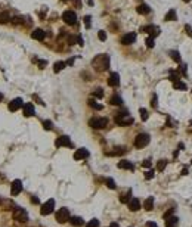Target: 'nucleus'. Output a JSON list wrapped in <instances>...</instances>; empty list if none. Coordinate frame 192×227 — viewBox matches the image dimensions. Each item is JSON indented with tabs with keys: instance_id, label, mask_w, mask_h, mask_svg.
Listing matches in <instances>:
<instances>
[{
	"instance_id": "obj_1",
	"label": "nucleus",
	"mask_w": 192,
	"mask_h": 227,
	"mask_svg": "<svg viewBox=\"0 0 192 227\" xmlns=\"http://www.w3.org/2000/svg\"><path fill=\"white\" fill-rule=\"evenodd\" d=\"M92 65L96 71L102 72L105 70L110 68V56L108 55H98L93 61H92Z\"/></svg>"
},
{
	"instance_id": "obj_2",
	"label": "nucleus",
	"mask_w": 192,
	"mask_h": 227,
	"mask_svg": "<svg viewBox=\"0 0 192 227\" xmlns=\"http://www.w3.org/2000/svg\"><path fill=\"white\" fill-rule=\"evenodd\" d=\"M12 217H13V220H16V221H21V223H25V221H28V214H27V211H25L24 208H21V206H16V208L13 209V212H12Z\"/></svg>"
},
{
	"instance_id": "obj_3",
	"label": "nucleus",
	"mask_w": 192,
	"mask_h": 227,
	"mask_svg": "<svg viewBox=\"0 0 192 227\" xmlns=\"http://www.w3.org/2000/svg\"><path fill=\"white\" fill-rule=\"evenodd\" d=\"M149 140H151L149 134H146V133H141V134H138L136 139H135V146H136L138 149H142V148H145V146L149 143Z\"/></svg>"
},
{
	"instance_id": "obj_4",
	"label": "nucleus",
	"mask_w": 192,
	"mask_h": 227,
	"mask_svg": "<svg viewBox=\"0 0 192 227\" xmlns=\"http://www.w3.org/2000/svg\"><path fill=\"white\" fill-rule=\"evenodd\" d=\"M53 209H55V201H53V199H49V201H46V202L41 205L40 212H41V215H49V214L53 212Z\"/></svg>"
},
{
	"instance_id": "obj_5",
	"label": "nucleus",
	"mask_w": 192,
	"mask_h": 227,
	"mask_svg": "<svg viewBox=\"0 0 192 227\" xmlns=\"http://www.w3.org/2000/svg\"><path fill=\"white\" fill-rule=\"evenodd\" d=\"M68 220H70V209H68V208H61V209H58V212H56V221L61 223V224H64V223H67Z\"/></svg>"
},
{
	"instance_id": "obj_6",
	"label": "nucleus",
	"mask_w": 192,
	"mask_h": 227,
	"mask_svg": "<svg viewBox=\"0 0 192 227\" xmlns=\"http://www.w3.org/2000/svg\"><path fill=\"white\" fill-rule=\"evenodd\" d=\"M115 122L118 124V125H123V127H126V125H130V124H133V118L127 114V115H121V114H118L117 116H115Z\"/></svg>"
},
{
	"instance_id": "obj_7",
	"label": "nucleus",
	"mask_w": 192,
	"mask_h": 227,
	"mask_svg": "<svg viewBox=\"0 0 192 227\" xmlns=\"http://www.w3.org/2000/svg\"><path fill=\"white\" fill-rule=\"evenodd\" d=\"M108 124V119L107 118H92L89 121V125L92 128H105Z\"/></svg>"
},
{
	"instance_id": "obj_8",
	"label": "nucleus",
	"mask_w": 192,
	"mask_h": 227,
	"mask_svg": "<svg viewBox=\"0 0 192 227\" xmlns=\"http://www.w3.org/2000/svg\"><path fill=\"white\" fill-rule=\"evenodd\" d=\"M62 19H64L65 24H68V25H74V24L77 22L76 12H73V10H65V12L62 13Z\"/></svg>"
},
{
	"instance_id": "obj_9",
	"label": "nucleus",
	"mask_w": 192,
	"mask_h": 227,
	"mask_svg": "<svg viewBox=\"0 0 192 227\" xmlns=\"http://www.w3.org/2000/svg\"><path fill=\"white\" fill-rule=\"evenodd\" d=\"M22 106H24V102H22L21 97H16V99H13L12 102H9V111H10V112H15V111L21 109Z\"/></svg>"
},
{
	"instance_id": "obj_10",
	"label": "nucleus",
	"mask_w": 192,
	"mask_h": 227,
	"mask_svg": "<svg viewBox=\"0 0 192 227\" xmlns=\"http://www.w3.org/2000/svg\"><path fill=\"white\" fill-rule=\"evenodd\" d=\"M21 192H22V182L21 180H13L12 182V187H10L12 196H18Z\"/></svg>"
},
{
	"instance_id": "obj_11",
	"label": "nucleus",
	"mask_w": 192,
	"mask_h": 227,
	"mask_svg": "<svg viewBox=\"0 0 192 227\" xmlns=\"http://www.w3.org/2000/svg\"><path fill=\"white\" fill-rule=\"evenodd\" d=\"M135 41H136V34L135 33H129V34H124L121 37V44H124V46L133 44Z\"/></svg>"
},
{
	"instance_id": "obj_12",
	"label": "nucleus",
	"mask_w": 192,
	"mask_h": 227,
	"mask_svg": "<svg viewBox=\"0 0 192 227\" xmlns=\"http://www.w3.org/2000/svg\"><path fill=\"white\" fill-rule=\"evenodd\" d=\"M22 112H24V116H34L36 115V111H34V106L33 103H24L22 106Z\"/></svg>"
},
{
	"instance_id": "obj_13",
	"label": "nucleus",
	"mask_w": 192,
	"mask_h": 227,
	"mask_svg": "<svg viewBox=\"0 0 192 227\" xmlns=\"http://www.w3.org/2000/svg\"><path fill=\"white\" fill-rule=\"evenodd\" d=\"M55 145H56L58 148H62V146H71V140H70L68 136H61V137L56 139Z\"/></svg>"
},
{
	"instance_id": "obj_14",
	"label": "nucleus",
	"mask_w": 192,
	"mask_h": 227,
	"mask_svg": "<svg viewBox=\"0 0 192 227\" xmlns=\"http://www.w3.org/2000/svg\"><path fill=\"white\" fill-rule=\"evenodd\" d=\"M142 31H145V33H149V37H155V36H158L160 34V28L158 27H154V25H148V27H143L142 28Z\"/></svg>"
},
{
	"instance_id": "obj_15",
	"label": "nucleus",
	"mask_w": 192,
	"mask_h": 227,
	"mask_svg": "<svg viewBox=\"0 0 192 227\" xmlns=\"http://www.w3.org/2000/svg\"><path fill=\"white\" fill-rule=\"evenodd\" d=\"M127 205H129V209L130 211H138L139 208H141V202H139V199L138 198H132L129 202H127Z\"/></svg>"
},
{
	"instance_id": "obj_16",
	"label": "nucleus",
	"mask_w": 192,
	"mask_h": 227,
	"mask_svg": "<svg viewBox=\"0 0 192 227\" xmlns=\"http://www.w3.org/2000/svg\"><path fill=\"white\" fill-rule=\"evenodd\" d=\"M87 156H89V151H87V149H84V148L77 149V151L74 152V159H77V161L84 159V158H87Z\"/></svg>"
},
{
	"instance_id": "obj_17",
	"label": "nucleus",
	"mask_w": 192,
	"mask_h": 227,
	"mask_svg": "<svg viewBox=\"0 0 192 227\" xmlns=\"http://www.w3.org/2000/svg\"><path fill=\"white\" fill-rule=\"evenodd\" d=\"M118 84H120V75L117 74V72H113L110 78H108V86H111V87H118Z\"/></svg>"
},
{
	"instance_id": "obj_18",
	"label": "nucleus",
	"mask_w": 192,
	"mask_h": 227,
	"mask_svg": "<svg viewBox=\"0 0 192 227\" xmlns=\"http://www.w3.org/2000/svg\"><path fill=\"white\" fill-rule=\"evenodd\" d=\"M31 37L34 38V40H38V41H41V40H44V37H46V33H44L41 28H36V30L31 33Z\"/></svg>"
},
{
	"instance_id": "obj_19",
	"label": "nucleus",
	"mask_w": 192,
	"mask_h": 227,
	"mask_svg": "<svg viewBox=\"0 0 192 227\" xmlns=\"http://www.w3.org/2000/svg\"><path fill=\"white\" fill-rule=\"evenodd\" d=\"M136 10H138V13H141V15H148V13L151 12L149 6H148V4H145V3L139 4V6L136 7Z\"/></svg>"
},
{
	"instance_id": "obj_20",
	"label": "nucleus",
	"mask_w": 192,
	"mask_h": 227,
	"mask_svg": "<svg viewBox=\"0 0 192 227\" xmlns=\"http://www.w3.org/2000/svg\"><path fill=\"white\" fill-rule=\"evenodd\" d=\"M71 224L74 227H81L84 224V221H83V218L81 217H70V220H68Z\"/></svg>"
},
{
	"instance_id": "obj_21",
	"label": "nucleus",
	"mask_w": 192,
	"mask_h": 227,
	"mask_svg": "<svg viewBox=\"0 0 192 227\" xmlns=\"http://www.w3.org/2000/svg\"><path fill=\"white\" fill-rule=\"evenodd\" d=\"M118 168H121V170H133V164L126 161V159H123V161L118 162Z\"/></svg>"
},
{
	"instance_id": "obj_22",
	"label": "nucleus",
	"mask_w": 192,
	"mask_h": 227,
	"mask_svg": "<svg viewBox=\"0 0 192 227\" xmlns=\"http://www.w3.org/2000/svg\"><path fill=\"white\" fill-rule=\"evenodd\" d=\"M87 103H89V106H90V108H93V109H96V111H101V109L104 108V106H102L101 103H98L95 99H89V100H87Z\"/></svg>"
},
{
	"instance_id": "obj_23",
	"label": "nucleus",
	"mask_w": 192,
	"mask_h": 227,
	"mask_svg": "<svg viewBox=\"0 0 192 227\" xmlns=\"http://www.w3.org/2000/svg\"><path fill=\"white\" fill-rule=\"evenodd\" d=\"M143 208H145L146 211H152V208H154V198H152V196H149V198L145 201Z\"/></svg>"
},
{
	"instance_id": "obj_24",
	"label": "nucleus",
	"mask_w": 192,
	"mask_h": 227,
	"mask_svg": "<svg viewBox=\"0 0 192 227\" xmlns=\"http://www.w3.org/2000/svg\"><path fill=\"white\" fill-rule=\"evenodd\" d=\"M110 103L114 105V106H121V105H123V99H121L120 96H113V97L110 99Z\"/></svg>"
},
{
	"instance_id": "obj_25",
	"label": "nucleus",
	"mask_w": 192,
	"mask_h": 227,
	"mask_svg": "<svg viewBox=\"0 0 192 227\" xmlns=\"http://www.w3.org/2000/svg\"><path fill=\"white\" fill-rule=\"evenodd\" d=\"M177 224V217H168V218H166V226L167 227H174Z\"/></svg>"
},
{
	"instance_id": "obj_26",
	"label": "nucleus",
	"mask_w": 192,
	"mask_h": 227,
	"mask_svg": "<svg viewBox=\"0 0 192 227\" xmlns=\"http://www.w3.org/2000/svg\"><path fill=\"white\" fill-rule=\"evenodd\" d=\"M65 67H67V64L62 62V61H59V62H56V64L53 65V71H55V72H59V71H62Z\"/></svg>"
},
{
	"instance_id": "obj_27",
	"label": "nucleus",
	"mask_w": 192,
	"mask_h": 227,
	"mask_svg": "<svg viewBox=\"0 0 192 227\" xmlns=\"http://www.w3.org/2000/svg\"><path fill=\"white\" fill-rule=\"evenodd\" d=\"M164 19H166V21H174V19H176V10H174V9H170V10L167 12V15H166Z\"/></svg>"
},
{
	"instance_id": "obj_28",
	"label": "nucleus",
	"mask_w": 192,
	"mask_h": 227,
	"mask_svg": "<svg viewBox=\"0 0 192 227\" xmlns=\"http://www.w3.org/2000/svg\"><path fill=\"white\" fill-rule=\"evenodd\" d=\"M166 167H167V161H166V159H160L158 164H157V170H158V171H164Z\"/></svg>"
},
{
	"instance_id": "obj_29",
	"label": "nucleus",
	"mask_w": 192,
	"mask_h": 227,
	"mask_svg": "<svg viewBox=\"0 0 192 227\" xmlns=\"http://www.w3.org/2000/svg\"><path fill=\"white\" fill-rule=\"evenodd\" d=\"M130 195H132V192H130V190H129L127 193H123V195L120 196V201H121L123 204H127V202L132 199V198H130Z\"/></svg>"
},
{
	"instance_id": "obj_30",
	"label": "nucleus",
	"mask_w": 192,
	"mask_h": 227,
	"mask_svg": "<svg viewBox=\"0 0 192 227\" xmlns=\"http://www.w3.org/2000/svg\"><path fill=\"white\" fill-rule=\"evenodd\" d=\"M173 86H174V89H176V90H186V84H185V83H182L180 80H179V81H176Z\"/></svg>"
},
{
	"instance_id": "obj_31",
	"label": "nucleus",
	"mask_w": 192,
	"mask_h": 227,
	"mask_svg": "<svg viewBox=\"0 0 192 227\" xmlns=\"http://www.w3.org/2000/svg\"><path fill=\"white\" fill-rule=\"evenodd\" d=\"M93 96L98 97V99H102V97H104V90H102L101 87L95 89V90H93Z\"/></svg>"
},
{
	"instance_id": "obj_32",
	"label": "nucleus",
	"mask_w": 192,
	"mask_h": 227,
	"mask_svg": "<svg viewBox=\"0 0 192 227\" xmlns=\"http://www.w3.org/2000/svg\"><path fill=\"white\" fill-rule=\"evenodd\" d=\"M170 56H171L173 61L180 62V55H179V52H176V50H170Z\"/></svg>"
},
{
	"instance_id": "obj_33",
	"label": "nucleus",
	"mask_w": 192,
	"mask_h": 227,
	"mask_svg": "<svg viewBox=\"0 0 192 227\" xmlns=\"http://www.w3.org/2000/svg\"><path fill=\"white\" fill-rule=\"evenodd\" d=\"M139 114H141V119H142V121H146V119H148V111H146L145 108H141V109H139Z\"/></svg>"
},
{
	"instance_id": "obj_34",
	"label": "nucleus",
	"mask_w": 192,
	"mask_h": 227,
	"mask_svg": "<svg viewBox=\"0 0 192 227\" xmlns=\"http://www.w3.org/2000/svg\"><path fill=\"white\" fill-rule=\"evenodd\" d=\"M105 183H107V186H108L110 189H113V190L117 187V185H115V182L113 180V179H107V180H105Z\"/></svg>"
},
{
	"instance_id": "obj_35",
	"label": "nucleus",
	"mask_w": 192,
	"mask_h": 227,
	"mask_svg": "<svg viewBox=\"0 0 192 227\" xmlns=\"http://www.w3.org/2000/svg\"><path fill=\"white\" fill-rule=\"evenodd\" d=\"M9 21H10V16H9L7 13H1V15H0V22H1V24L9 22Z\"/></svg>"
},
{
	"instance_id": "obj_36",
	"label": "nucleus",
	"mask_w": 192,
	"mask_h": 227,
	"mask_svg": "<svg viewBox=\"0 0 192 227\" xmlns=\"http://www.w3.org/2000/svg\"><path fill=\"white\" fill-rule=\"evenodd\" d=\"M126 152V148H115L114 152H110L108 155H121V153H124Z\"/></svg>"
},
{
	"instance_id": "obj_37",
	"label": "nucleus",
	"mask_w": 192,
	"mask_h": 227,
	"mask_svg": "<svg viewBox=\"0 0 192 227\" xmlns=\"http://www.w3.org/2000/svg\"><path fill=\"white\" fill-rule=\"evenodd\" d=\"M86 227H99V221H98L96 218H93V220H90V221L86 224Z\"/></svg>"
},
{
	"instance_id": "obj_38",
	"label": "nucleus",
	"mask_w": 192,
	"mask_h": 227,
	"mask_svg": "<svg viewBox=\"0 0 192 227\" xmlns=\"http://www.w3.org/2000/svg\"><path fill=\"white\" fill-rule=\"evenodd\" d=\"M145 43H146V47H149V49H152L154 46H155V43H154V38H152V37H148Z\"/></svg>"
},
{
	"instance_id": "obj_39",
	"label": "nucleus",
	"mask_w": 192,
	"mask_h": 227,
	"mask_svg": "<svg viewBox=\"0 0 192 227\" xmlns=\"http://www.w3.org/2000/svg\"><path fill=\"white\" fill-rule=\"evenodd\" d=\"M43 127H44V130H52V128H53L52 121H44V122H43Z\"/></svg>"
},
{
	"instance_id": "obj_40",
	"label": "nucleus",
	"mask_w": 192,
	"mask_h": 227,
	"mask_svg": "<svg viewBox=\"0 0 192 227\" xmlns=\"http://www.w3.org/2000/svg\"><path fill=\"white\" fill-rule=\"evenodd\" d=\"M173 212H174V208H170V209H168V211H167V212H166V214L163 215V218L166 220V218H168V217H171V215H173Z\"/></svg>"
},
{
	"instance_id": "obj_41",
	"label": "nucleus",
	"mask_w": 192,
	"mask_h": 227,
	"mask_svg": "<svg viewBox=\"0 0 192 227\" xmlns=\"http://www.w3.org/2000/svg\"><path fill=\"white\" fill-rule=\"evenodd\" d=\"M152 177H154V170H148V171L145 173V179H146V180H151Z\"/></svg>"
},
{
	"instance_id": "obj_42",
	"label": "nucleus",
	"mask_w": 192,
	"mask_h": 227,
	"mask_svg": "<svg viewBox=\"0 0 192 227\" xmlns=\"http://www.w3.org/2000/svg\"><path fill=\"white\" fill-rule=\"evenodd\" d=\"M98 37H99V40L105 41V40H107V33H105V31H99V33H98Z\"/></svg>"
},
{
	"instance_id": "obj_43",
	"label": "nucleus",
	"mask_w": 192,
	"mask_h": 227,
	"mask_svg": "<svg viewBox=\"0 0 192 227\" xmlns=\"http://www.w3.org/2000/svg\"><path fill=\"white\" fill-rule=\"evenodd\" d=\"M90 16L87 15V16H84V24H86V28H90Z\"/></svg>"
},
{
	"instance_id": "obj_44",
	"label": "nucleus",
	"mask_w": 192,
	"mask_h": 227,
	"mask_svg": "<svg viewBox=\"0 0 192 227\" xmlns=\"http://www.w3.org/2000/svg\"><path fill=\"white\" fill-rule=\"evenodd\" d=\"M68 43H70V44H76V43H77V37H76V36H70V37H68Z\"/></svg>"
},
{
	"instance_id": "obj_45",
	"label": "nucleus",
	"mask_w": 192,
	"mask_h": 227,
	"mask_svg": "<svg viewBox=\"0 0 192 227\" xmlns=\"http://www.w3.org/2000/svg\"><path fill=\"white\" fill-rule=\"evenodd\" d=\"M145 168H148V167H151V159H145L143 161V164H142Z\"/></svg>"
},
{
	"instance_id": "obj_46",
	"label": "nucleus",
	"mask_w": 192,
	"mask_h": 227,
	"mask_svg": "<svg viewBox=\"0 0 192 227\" xmlns=\"http://www.w3.org/2000/svg\"><path fill=\"white\" fill-rule=\"evenodd\" d=\"M170 80H171L173 83H176V81H179V75H177V74H176V75L171 74V75H170Z\"/></svg>"
},
{
	"instance_id": "obj_47",
	"label": "nucleus",
	"mask_w": 192,
	"mask_h": 227,
	"mask_svg": "<svg viewBox=\"0 0 192 227\" xmlns=\"http://www.w3.org/2000/svg\"><path fill=\"white\" fill-rule=\"evenodd\" d=\"M12 22H13V24H21V22H22V18H18V16H16V18H13Z\"/></svg>"
},
{
	"instance_id": "obj_48",
	"label": "nucleus",
	"mask_w": 192,
	"mask_h": 227,
	"mask_svg": "<svg viewBox=\"0 0 192 227\" xmlns=\"http://www.w3.org/2000/svg\"><path fill=\"white\" fill-rule=\"evenodd\" d=\"M151 105H152L154 108L157 106V96H155V94H154V96H152V100H151Z\"/></svg>"
},
{
	"instance_id": "obj_49",
	"label": "nucleus",
	"mask_w": 192,
	"mask_h": 227,
	"mask_svg": "<svg viewBox=\"0 0 192 227\" xmlns=\"http://www.w3.org/2000/svg\"><path fill=\"white\" fill-rule=\"evenodd\" d=\"M146 227H158V226H157V223H154V221H148V223H146Z\"/></svg>"
},
{
	"instance_id": "obj_50",
	"label": "nucleus",
	"mask_w": 192,
	"mask_h": 227,
	"mask_svg": "<svg viewBox=\"0 0 192 227\" xmlns=\"http://www.w3.org/2000/svg\"><path fill=\"white\" fill-rule=\"evenodd\" d=\"M180 72H182L183 75L186 74V65H182V67H180Z\"/></svg>"
},
{
	"instance_id": "obj_51",
	"label": "nucleus",
	"mask_w": 192,
	"mask_h": 227,
	"mask_svg": "<svg viewBox=\"0 0 192 227\" xmlns=\"http://www.w3.org/2000/svg\"><path fill=\"white\" fill-rule=\"evenodd\" d=\"M185 30H186V33H188V34H189V36L192 37V30H191V27H189V25H186V27H185Z\"/></svg>"
},
{
	"instance_id": "obj_52",
	"label": "nucleus",
	"mask_w": 192,
	"mask_h": 227,
	"mask_svg": "<svg viewBox=\"0 0 192 227\" xmlns=\"http://www.w3.org/2000/svg\"><path fill=\"white\" fill-rule=\"evenodd\" d=\"M46 64H47L46 61H40V62H38V67H40V68H44V65H46Z\"/></svg>"
},
{
	"instance_id": "obj_53",
	"label": "nucleus",
	"mask_w": 192,
	"mask_h": 227,
	"mask_svg": "<svg viewBox=\"0 0 192 227\" xmlns=\"http://www.w3.org/2000/svg\"><path fill=\"white\" fill-rule=\"evenodd\" d=\"M182 174L186 176V174H188V168H183V170H182Z\"/></svg>"
},
{
	"instance_id": "obj_54",
	"label": "nucleus",
	"mask_w": 192,
	"mask_h": 227,
	"mask_svg": "<svg viewBox=\"0 0 192 227\" xmlns=\"http://www.w3.org/2000/svg\"><path fill=\"white\" fill-rule=\"evenodd\" d=\"M33 204H38V199H37V198H33Z\"/></svg>"
},
{
	"instance_id": "obj_55",
	"label": "nucleus",
	"mask_w": 192,
	"mask_h": 227,
	"mask_svg": "<svg viewBox=\"0 0 192 227\" xmlns=\"http://www.w3.org/2000/svg\"><path fill=\"white\" fill-rule=\"evenodd\" d=\"M110 227H118V224H117V223H113V224H111Z\"/></svg>"
},
{
	"instance_id": "obj_56",
	"label": "nucleus",
	"mask_w": 192,
	"mask_h": 227,
	"mask_svg": "<svg viewBox=\"0 0 192 227\" xmlns=\"http://www.w3.org/2000/svg\"><path fill=\"white\" fill-rule=\"evenodd\" d=\"M1 99H3V94H1V93H0V102H1Z\"/></svg>"
},
{
	"instance_id": "obj_57",
	"label": "nucleus",
	"mask_w": 192,
	"mask_h": 227,
	"mask_svg": "<svg viewBox=\"0 0 192 227\" xmlns=\"http://www.w3.org/2000/svg\"><path fill=\"white\" fill-rule=\"evenodd\" d=\"M183 1H185V3H188V1H191V0H183Z\"/></svg>"
},
{
	"instance_id": "obj_58",
	"label": "nucleus",
	"mask_w": 192,
	"mask_h": 227,
	"mask_svg": "<svg viewBox=\"0 0 192 227\" xmlns=\"http://www.w3.org/2000/svg\"><path fill=\"white\" fill-rule=\"evenodd\" d=\"M0 204H1V199H0Z\"/></svg>"
}]
</instances>
